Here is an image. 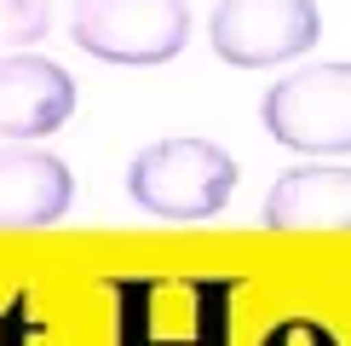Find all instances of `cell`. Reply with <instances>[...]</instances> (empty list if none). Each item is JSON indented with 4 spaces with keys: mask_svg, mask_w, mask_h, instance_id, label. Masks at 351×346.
Instances as JSON below:
<instances>
[{
    "mask_svg": "<svg viewBox=\"0 0 351 346\" xmlns=\"http://www.w3.org/2000/svg\"><path fill=\"white\" fill-rule=\"evenodd\" d=\"M230 191H237V162H230V150L213 144V139H190V133L144 144L133 156V168H127V196H133V208H144L150 220H173V225L225 214Z\"/></svg>",
    "mask_w": 351,
    "mask_h": 346,
    "instance_id": "1",
    "label": "cell"
},
{
    "mask_svg": "<svg viewBox=\"0 0 351 346\" xmlns=\"http://www.w3.org/2000/svg\"><path fill=\"white\" fill-rule=\"evenodd\" d=\"M69 41L98 64L150 69L184 52L190 6L184 0H75L69 6Z\"/></svg>",
    "mask_w": 351,
    "mask_h": 346,
    "instance_id": "2",
    "label": "cell"
},
{
    "mask_svg": "<svg viewBox=\"0 0 351 346\" xmlns=\"http://www.w3.org/2000/svg\"><path fill=\"white\" fill-rule=\"evenodd\" d=\"M265 133L300 156H340L351 150V64H311L282 76L265 93Z\"/></svg>",
    "mask_w": 351,
    "mask_h": 346,
    "instance_id": "3",
    "label": "cell"
},
{
    "mask_svg": "<svg viewBox=\"0 0 351 346\" xmlns=\"http://www.w3.org/2000/svg\"><path fill=\"white\" fill-rule=\"evenodd\" d=\"M323 18L311 0H219L208 18V41L237 69H276L317 47Z\"/></svg>",
    "mask_w": 351,
    "mask_h": 346,
    "instance_id": "4",
    "label": "cell"
},
{
    "mask_svg": "<svg viewBox=\"0 0 351 346\" xmlns=\"http://www.w3.org/2000/svg\"><path fill=\"white\" fill-rule=\"evenodd\" d=\"M75 115V76L40 52L0 58V139L29 144L47 139Z\"/></svg>",
    "mask_w": 351,
    "mask_h": 346,
    "instance_id": "5",
    "label": "cell"
},
{
    "mask_svg": "<svg viewBox=\"0 0 351 346\" xmlns=\"http://www.w3.org/2000/svg\"><path fill=\"white\" fill-rule=\"evenodd\" d=\"M75 208V173L64 156L35 144L0 150V231H40Z\"/></svg>",
    "mask_w": 351,
    "mask_h": 346,
    "instance_id": "6",
    "label": "cell"
},
{
    "mask_svg": "<svg viewBox=\"0 0 351 346\" xmlns=\"http://www.w3.org/2000/svg\"><path fill=\"white\" fill-rule=\"evenodd\" d=\"M265 231H334L351 220V173L346 162H311L288 168L265 196Z\"/></svg>",
    "mask_w": 351,
    "mask_h": 346,
    "instance_id": "7",
    "label": "cell"
},
{
    "mask_svg": "<svg viewBox=\"0 0 351 346\" xmlns=\"http://www.w3.org/2000/svg\"><path fill=\"white\" fill-rule=\"evenodd\" d=\"M52 29V0H0V47L23 52Z\"/></svg>",
    "mask_w": 351,
    "mask_h": 346,
    "instance_id": "8",
    "label": "cell"
},
{
    "mask_svg": "<svg viewBox=\"0 0 351 346\" xmlns=\"http://www.w3.org/2000/svg\"><path fill=\"white\" fill-rule=\"evenodd\" d=\"M259 346H340L334 341V329H323L317 317H282V323H271Z\"/></svg>",
    "mask_w": 351,
    "mask_h": 346,
    "instance_id": "9",
    "label": "cell"
}]
</instances>
